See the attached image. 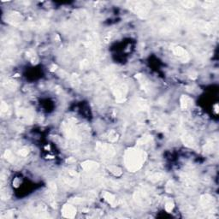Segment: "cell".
<instances>
[{
	"label": "cell",
	"mask_w": 219,
	"mask_h": 219,
	"mask_svg": "<svg viewBox=\"0 0 219 219\" xmlns=\"http://www.w3.org/2000/svg\"><path fill=\"white\" fill-rule=\"evenodd\" d=\"M75 213V210L74 209L72 206H70V205L67 206V207H64V209H63V214H64V216H66L68 218L74 217Z\"/></svg>",
	"instance_id": "obj_1"
}]
</instances>
